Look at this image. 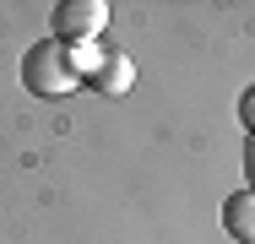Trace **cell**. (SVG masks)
<instances>
[{"label":"cell","instance_id":"277c9868","mask_svg":"<svg viewBox=\"0 0 255 244\" xmlns=\"http://www.w3.org/2000/svg\"><path fill=\"white\" fill-rule=\"evenodd\" d=\"M223 228H228V239L255 244V190H234L223 201Z\"/></svg>","mask_w":255,"mask_h":244},{"label":"cell","instance_id":"52a82bcc","mask_svg":"<svg viewBox=\"0 0 255 244\" xmlns=\"http://www.w3.org/2000/svg\"><path fill=\"white\" fill-rule=\"evenodd\" d=\"M245 179H250V190H255V136L245 141Z\"/></svg>","mask_w":255,"mask_h":244},{"label":"cell","instance_id":"6da1fadb","mask_svg":"<svg viewBox=\"0 0 255 244\" xmlns=\"http://www.w3.org/2000/svg\"><path fill=\"white\" fill-rule=\"evenodd\" d=\"M22 87L33 98H71L82 87V71H76V60H71V49L60 44V38H44V44H33L22 54Z\"/></svg>","mask_w":255,"mask_h":244},{"label":"cell","instance_id":"3957f363","mask_svg":"<svg viewBox=\"0 0 255 244\" xmlns=\"http://www.w3.org/2000/svg\"><path fill=\"white\" fill-rule=\"evenodd\" d=\"M87 87H93L98 98H125L130 87H136V65H130V54H114V49H109L103 65L87 76Z\"/></svg>","mask_w":255,"mask_h":244},{"label":"cell","instance_id":"8992f818","mask_svg":"<svg viewBox=\"0 0 255 244\" xmlns=\"http://www.w3.org/2000/svg\"><path fill=\"white\" fill-rule=\"evenodd\" d=\"M239 120H245V130L255 136V87H245V98H239Z\"/></svg>","mask_w":255,"mask_h":244},{"label":"cell","instance_id":"7a4b0ae2","mask_svg":"<svg viewBox=\"0 0 255 244\" xmlns=\"http://www.w3.org/2000/svg\"><path fill=\"white\" fill-rule=\"evenodd\" d=\"M103 27H109L103 0H60L54 5V38L60 44H98Z\"/></svg>","mask_w":255,"mask_h":244},{"label":"cell","instance_id":"5b68a950","mask_svg":"<svg viewBox=\"0 0 255 244\" xmlns=\"http://www.w3.org/2000/svg\"><path fill=\"white\" fill-rule=\"evenodd\" d=\"M65 49H71V60H76V71H82V82H87V76L98 71V65H103V54H109L103 44H65Z\"/></svg>","mask_w":255,"mask_h":244}]
</instances>
